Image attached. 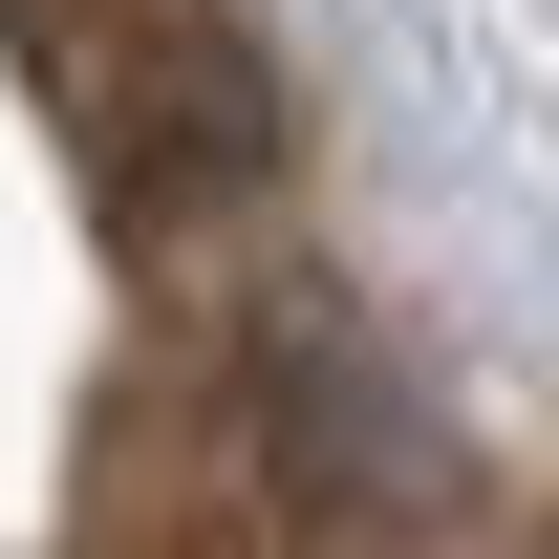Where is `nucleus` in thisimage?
<instances>
[{"mask_svg":"<svg viewBox=\"0 0 559 559\" xmlns=\"http://www.w3.org/2000/svg\"><path fill=\"white\" fill-rule=\"evenodd\" d=\"M108 130H130L151 194H259L280 173V86H259V44L215 0H130L108 22Z\"/></svg>","mask_w":559,"mask_h":559,"instance_id":"f257e3e1","label":"nucleus"}]
</instances>
